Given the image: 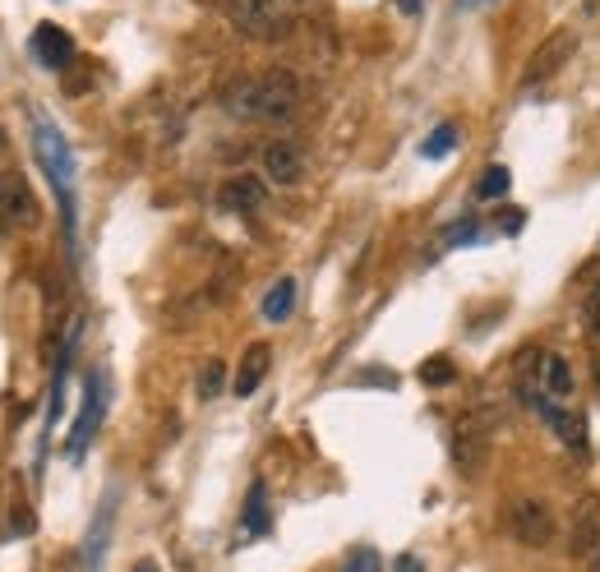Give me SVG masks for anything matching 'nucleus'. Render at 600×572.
Returning a JSON list of instances; mask_svg holds the SVG:
<instances>
[{"instance_id": "1", "label": "nucleus", "mask_w": 600, "mask_h": 572, "mask_svg": "<svg viewBox=\"0 0 600 572\" xmlns=\"http://www.w3.org/2000/svg\"><path fill=\"white\" fill-rule=\"evenodd\" d=\"M301 107V78L292 70H264L245 74L226 88V111H236L241 121H292Z\"/></svg>"}, {"instance_id": "2", "label": "nucleus", "mask_w": 600, "mask_h": 572, "mask_svg": "<svg viewBox=\"0 0 600 572\" xmlns=\"http://www.w3.org/2000/svg\"><path fill=\"white\" fill-rule=\"evenodd\" d=\"M226 24L255 37V42H282L292 33V5L286 0H218Z\"/></svg>"}, {"instance_id": "3", "label": "nucleus", "mask_w": 600, "mask_h": 572, "mask_svg": "<svg viewBox=\"0 0 600 572\" xmlns=\"http://www.w3.org/2000/svg\"><path fill=\"white\" fill-rule=\"evenodd\" d=\"M33 130H37V134H33V144H37V162L47 167L51 185L61 190L65 222H74V157H70V148H65V139H61V130H56L51 121H37Z\"/></svg>"}, {"instance_id": "4", "label": "nucleus", "mask_w": 600, "mask_h": 572, "mask_svg": "<svg viewBox=\"0 0 600 572\" xmlns=\"http://www.w3.org/2000/svg\"><path fill=\"white\" fill-rule=\"evenodd\" d=\"M509 531H513L517 545L546 549V545L554 540V512H550V503H540V499H517V503L509 508Z\"/></svg>"}, {"instance_id": "5", "label": "nucleus", "mask_w": 600, "mask_h": 572, "mask_svg": "<svg viewBox=\"0 0 600 572\" xmlns=\"http://www.w3.org/2000/svg\"><path fill=\"white\" fill-rule=\"evenodd\" d=\"M573 51H577V33L573 28H554L546 42L531 51L527 74H522V88H536V84H546V78H554L559 70H564V61H573Z\"/></svg>"}, {"instance_id": "6", "label": "nucleus", "mask_w": 600, "mask_h": 572, "mask_svg": "<svg viewBox=\"0 0 600 572\" xmlns=\"http://www.w3.org/2000/svg\"><path fill=\"white\" fill-rule=\"evenodd\" d=\"M37 227V199L28 194L24 175L0 171V231H28Z\"/></svg>"}, {"instance_id": "7", "label": "nucleus", "mask_w": 600, "mask_h": 572, "mask_svg": "<svg viewBox=\"0 0 600 572\" xmlns=\"http://www.w3.org/2000/svg\"><path fill=\"white\" fill-rule=\"evenodd\" d=\"M264 175L273 185H296L305 175V153L296 139H273L264 148Z\"/></svg>"}, {"instance_id": "8", "label": "nucleus", "mask_w": 600, "mask_h": 572, "mask_svg": "<svg viewBox=\"0 0 600 572\" xmlns=\"http://www.w3.org/2000/svg\"><path fill=\"white\" fill-rule=\"evenodd\" d=\"M486 458H490V429H480L476 421H462L453 429V462H457V471L476 476V471L486 466Z\"/></svg>"}, {"instance_id": "9", "label": "nucleus", "mask_w": 600, "mask_h": 572, "mask_svg": "<svg viewBox=\"0 0 600 572\" xmlns=\"http://www.w3.org/2000/svg\"><path fill=\"white\" fill-rule=\"evenodd\" d=\"M568 549L577 559H591L600 549V499H583L568 522Z\"/></svg>"}, {"instance_id": "10", "label": "nucleus", "mask_w": 600, "mask_h": 572, "mask_svg": "<svg viewBox=\"0 0 600 572\" xmlns=\"http://www.w3.org/2000/svg\"><path fill=\"white\" fill-rule=\"evenodd\" d=\"M33 56L42 70H70L74 65V37L56 24H42L33 33Z\"/></svg>"}, {"instance_id": "11", "label": "nucleus", "mask_w": 600, "mask_h": 572, "mask_svg": "<svg viewBox=\"0 0 600 572\" xmlns=\"http://www.w3.org/2000/svg\"><path fill=\"white\" fill-rule=\"evenodd\" d=\"M268 369H273V346H268V342L245 346V356H241V365H236V384H231V392H236V398H255L259 384L268 379Z\"/></svg>"}, {"instance_id": "12", "label": "nucleus", "mask_w": 600, "mask_h": 572, "mask_svg": "<svg viewBox=\"0 0 600 572\" xmlns=\"http://www.w3.org/2000/svg\"><path fill=\"white\" fill-rule=\"evenodd\" d=\"M264 199H268V190L255 175H231L218 190V208H226V212H255V208H264Z\"/></svg>"}, {"instance_id": "13", "label": "nucleus", "mask_w": 600, "mask_h": 572, "mask_svg": "<svg viewBox=\"0 0 600 572\" xmlns=\"http://www.w3.org/2000/svg\"><path fill=\"white\" fill-rule=\"evenodd\" d=\"M540 388H546L554 402L573 398V365H568V356H559V351H550V356L540 361Z\"/></svg>"}, {"instance_id": "14", "label": "nucleus", "mask_w": 600, "mask_h": 572, "mask_svg": "<svg viewBox=\"0 0 600 572\" xmlns=\"http://www.w3.org/2000/svg\"><path fill=\"white\" fill-rule=\"evenodd\" d=\"M531 406L554 425V434H559V439H564L568 448H583V421L568 416V411H559L554 402H540V398H531Z\"/></svg>"}, {"instance_id": "15", "label": "nucleus", "mask_w": 600, "mask_h": 572, "mask_svg": "<svg viewBox=\"0 0 600 572\" xmlns=\"http://www.w3.org/2000/svg\"><path fill=\"white\" fill-rule=\"evenodd\" d=\"M292 309H296V282L282 278V282H273V291L264 295V319L282 324V319H292Z\"/></svg>"}, {"instance_id": "16", "label": "nucleus", "mask_w": 600, "mask_h": 572, "mask_svg": "<svg viewBox=\"0 0 600 572\" xmlns=\"http://www.w3.org/2000/svg\"><path fill=\"white\" fill-rule=\"evenodd\" d=\"M98 416H102V392H98V379H93V388H88V402H84V416H79V429H74V439H70V452H74V458H79V452H84V443H88L93 425H98Z\"/></svg>"}, {"instance_id": "17", "label": "nucleus", "mask_w": 600, "mask_h": 572, "mask_svg": "<svg viewBox=\"0 0 600 572\" xmlns=\"http://www.w3.org/2000/svg\"><path fill=\"white\" fill-rule=\"evenodd\" d=\"M509 185H513L509 167H486V175L476 181V199H499V194H509Z\"/></svg>"}, {"instance_id": "18", "label": "nucleus", "mask_w": 600, "mask_h": 572, "mask_svg": "<svg viewBox=\"0 0 600 572\" xmlns=\"http://www.w3.org/2000/svg\"><path fill=\"white\" fill-rule=\"evenodd\" d=\"M453 379H457V365L443 361V356H434V361L420 365V384H430V388H443V384H453Z\"/></svg>"}, {"instance_id": "19", "label": "nucleus", "mask_w": 600, "mask_h": 572, "mask_svg": "<svg viewBox=\"0 0 600 572\" xmlns=\"http://www.w3.org/2000/svg\"><path fill=\"white\" fill-rule=\"evenodd\" d=\"M453 148H457V130H453V125H439L430 139L420 144V157H449Z\"/></svg>"}, {"instance_id": "20", "label": "nucleus", "mask_w": 600, "mask_h": 572, "mask_svg": "<svg viewBox=\"0 0 600 572\" xmlns=\"http://www.w3.org/2000/svg\"><path fill=\"white\" fill-rule=\"evenodd\" d=\"M222 379H226L222 361H208V365H204V374H199V398H204V402L218 398V392H222Z\"/></svg>"}, {"instance_id": "21", "label": "nucleus", "mask_w": 600, "mask_h": 572, "mask_svg": "<svg viewBox=\"0 0 600 572\" xmlns=\"http://www.w3.org/2000/svg\"><path fill=\"white\" fill-rule=\"evenodd\" d=\"M346 572H383V563H379V555L370 545H360L352 559H346Z\"/></svg>"}, {"instance_id": "22", "label": "nucleus", "mask_w": 600, "mask_h": 572, "mask_svg": "<svg viewBox=\"0 0 600 572\" xmlns=\"http://www.w3.org/2000/svg\"><path fill=\"white\" fill-rule=\"evenodd\" d=\"M268 522H264V485H255L249 489V531H264Z\"/></svg>"}, {"instance_id": "23", "label": "nucleus", "mask_w": 600, "mask_h": 572, "mask_svg": "<svg viewBox=\"0 0 600 572\" xmlns=\"http://www.w3.org/2000/svg\"><path fill=\"white\" fill-rule=\"evenodd\" d=\"M449 241H476V222H462L449 231Z\"/></svg>"}, {"instance_id": "24", "label": "nucleus", "mask_w": 600, "mask_h": 572, "mask_svg": "<svg viewBox=\"0 0 600 572\" xmlns=\"http://www.w3.org/2000/svg\"><path fill=\"white\" fill-rule=\"evenodd\" d=\"M397 10H402V14H412V19H416V14H420V0H397Z\"/></svg>"}, {"instance_id": "25", "label": "nucleus", "mask_w": 600, "mask_h": 572, "mask_svg": "<svg viewBox=\"0 0 600 572\" xmlns=\"http://www.w3.org/2000/svg\"><path fill=\"white\" fill-rule=\"evenodd\" d=\"M490 0H457V10H486Z\"/></svg>"}, {"instance_id": "26", "label": "nucleus", "mask_w": 600, "mask_h": 572, "mask_svg": "<svg viewBox=\"0 0 600 572\" xmlns=\"http://www.w3.org/2000/svg\"><path fill=\"white\" fill-rule=\"evenodd\" d=\"M130 572H158V563H148V559H144V563H134Z\"/></svg>"}, {"instance_id": "27", "label": "nucleus", "mask_w": 600, "mask_h": 572, "mask_svg": "<svg viewBox=\"0 0 600 572\" xmlns=\"http://www.w3.org/2000/svg\"><path fill=\"white\" fill-rule=\"evenodd\" d=\"M587 572H600V549H596V555L587 559Z\"/></svg>"}, {"instance_id": "28", "label": "nucleus", "mask_w": 600, "mask_h": 572, "mask_svg": "<svg viewBox=\"0 0 600 572\" xmlns=\"http://www.w3.org/2000/svg\"><path fill=\"white\" fill-rule=\"evenodd\" d=\"M591 369H596V388H600V351H596V356H591Z\"/></svg>"}, {"instance_id": "29", "label": "nucleus", "mask_w": 600, "mask_h": 572, "mask_svg": "<svg viewBox=\"0 0 600 572\" xmlns=\"http://www.w3.org/2000/svg\"><path fill=\"white\" fill-rule=\"evenodd\" d=\"M591 342H596V351H600V319L591 324Z\"/></svg>"}]
</instances>
